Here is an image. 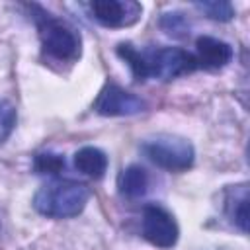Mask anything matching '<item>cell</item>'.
Segmentation results:
<instances>
[{"label":"cell","mask_w":250,"mask_h":250,"mask_svg":"<svg viewBox=\"0 0 250 250\" xmlns=\"http://www.w3.org/2000/svg\"><path fill=\"white\" fill-rule=\"evenodd\" d=\"M90 195L92 191L86 184L59 178L37 189L33 195V207L39 215L49 219H72L84 211Z\"/></svg>","instance_id":"6da1fadb"},{"label":"cell","mask_w":250,"mask_h":250,"mask_svg":"<svg viewBox=\"0 0 250 250\" xmlns=\"http://www.w3.org/2000/svg\"><path fill=\"white\" fill-rule=\"evenodd\" d=\"M33 21L37 25L39 41L43 47V53L59 62H74L82 55V39L80 33L66 23L64 20L55 18L47 10H43L37 4H27Z\"/></svg>","instance_id":"7a4b0ae2"},{"label":"cell","mask_w":250,"mask_h":250,"mask_svg":"<svg viewBox=\"0 0 250 250\" xmlns=\"http://www.w3.org/2000/svg\"><path fill=\"white\" fill-rule=\"evenodd\" d=\"M141 148L154 166L168 172H186L193 166L195 160L193 145L188 139L170 133H160L150 139H145Z\"/></svg>","instance_id":"3957f363"},{"label":"cell","mask_w":250,"mask_h":250,"mask_svg":"<svg viewBox=\"0 0 250 250\" xmlns=\"http://www.w3.org/2000/svg\"><path fill=\"white\" fill-rule=\"evenodd\" d=\"M199 68L195 55L180 47H160L141 51V82L146 78L172 80Z\"/></svg>","instance_id":"277c9868"},{"label":"cell","mask_w":250,"mask_h":250,"mask_svg":"<svg viewBox=\"0 0 250 250\" xmlns=\"http://www.w3.org/2000/svg\"><path fill=\"white\" fill-rule=\"evenodd\" d=\"M141 230H143V236L146 242H150L152 246L162 248V250L174 248L180 238V227H178L174 215L156 203H150L143 209Z\"/></svg>","instance_id":"5b68a950"},{"label":"cell","mask_w":250,"mask_h":250,"mask_svg":"<svg viewBox=\"0 0 250 250\" xmlns=\"http://www.w3.org/2000/svg\"><path fill=\"white\" fill-rule=\"evenodd\" d=\"M145 107H146V102L141 96L121 88L115 82H107L100 90V94H98V98L94 102V111L104 115V117L137 115V113L145 111Z\"/></svg>","instance_id":"8992f818"},{"label":"cell","mask_w":250,"mask_h":250,"mask_svg":"<svg viewBox=\"0 0 250 250\" xmlns=\"http://www.w3.org/2000/svg\"><path fill=\"white\" fill-rule=\"evenodd\" d=\"M90 16L104 27H129L141 20L143 6L133 0H94L86 4Z\"/></svg>","instance_id":"52a82bcc"},{"label":"cell","mask_w":250,"mask_h":250,"mask_svg":"<svg viewBox=\"0 0 250 250\" xmlns=\"http://www.w3.org/2000/svg\"><path fill=\"white\" fill-rule=\"evenodd\" d=\"M195 51H197V55H195L197 64L205 66V68H223L234 57V51L227 41L211 37V35L197 37L195 39Z\"/></svg>","instance_id":"ba28073f"},{"label":"cell","mask_w":250,"mask_h":250,"mask_svg":"<svg viewBox=\"0 0 250 250\" xmlns=\"http://www.w3.org/2000/svg\"><path fill=\"white\" fill-rule=\"evenodd\" d=\"M107 154L98 146H82L74 152V168L90 178H102L107 170Z\"/></svg>","instance_id":"9c48e42d"},{"label":"cell","mask_w":250,"mask_h":250,"mask_svg":"<svg viewBox=\"0 0 250 250\" xmlns=\"http://www.w3.org/2000/svg\"><path fill=\"white\" fill-rule=\"evenodd\" d=\"M117 188L121 191V195L129 197V199H137L143 197L148 189V174L143 166L139 164H131L127 166L119 178H117Z\"/></svg>","instance_id":"30bf717a"},{"label":"cell","mask_w":250,"mask_h":250,"mask_svg":"<svg viewBox=\"0 0 250 250\" xmlns=\"http://www.w3.org/2000/svg\"><path fill=\"white\" fill-rule=\"evenodd\" d=\"M227 215L232 221V225H236L242 232L248 230V191L246 186H240V193L236 195V189L232 193L227 195Z\"/></svg>","instance_id":"8fae6325"},{"label":"cell","mask_w":250,"mask_h":250,"mask_svg":"<svg viewBox=\"0 0 250 250\" xmlns=\"http://www.w3.org/2000/svg\"><path fill=\"white\" fill-rule=\"evenodd\" d=\"M193 6L213 21H230L234 18V6L227 0H203Z\"/></svg>","instance_id":"7c38bea8"},{"label":"cell","mask_w":250,"mask_h":250,"mask_svg":"<svg viewBox=\"0 0 250 250\" xmlns=\"http://www.w3.org/2000/svg\"><path fill=\"white\" fill-rule=\"evenodd\" d=\"M33 168L37 174H59L64 168V158L55 152H43L35 156Z\"/></svg>","instance_id":"4fadbf2b"},{"label":"cell","mask_w":250,"mask_h":250,"mask_svg":"<svg viewBox=\"0 0 250 250\" xmlns=\"http://www.w3.org/2000/svg\"><path fill=\"white\" fill-rule=\"evenodd\" d=\"M16 127V109L8 102H0V145L12 135Z\"/></svg>","instance_id":"5bb4252c"},{"label":"cell","mask_w":250,"mask_h":250,"mask_svg":"<svg viewBox=\"0 0 250 250\" xmlns=\"http://www.w3.org/2000/svg\"><path fill=\"white\" fill-rule=\"evenodd\" d=\"M160 25L170 35H182L186 31V27H188V21H186V18H184L182 12H168V14L162 16Z\"/></svg>","instance_id":"9a60e30c"}]
</instances>
